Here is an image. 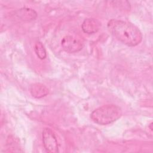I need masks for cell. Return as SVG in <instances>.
I'll list each match as a JSON object with an SVG mask.
<instances>
[{
    "label": "cell",
    "instance_id": "obj_6",
    "mask_svg": "<svg viewBox=\"0 0 153 153\" xmlns=\"http://www.w3.org/2000/svg\"><path fill=\"white\" fill-rule=\"evenodd\" d=\"M30 92L33 97L35 98H42L48 94V88L41 83H34L30 87Z\"/></svg>",
    "mask_w": 153,
    "mask_h": 153
},
{
    "label": "cell",
    "instance_id": "obj_1",
    "mask_svg": "<svg viewBox=\"0 0 153 153\" xmlns=\"http://www.w3.org/2000/svg\"><path fill=\"white\" fill-rule=\"evenodd\" d=\"M108 27L114 37L128 46H136L142 40V32L130 22L112 19L109 22Z\"/></svg>",
    "mask_w": 153,
    "mask_h": 153
},
{
    "label": "cell",
    "instance_id": "obj_3",
    "mask_svg": "<svg viewBox=\"0 0 153 153\" xmlns=\"http://www.w3.org/2000/svg\"><path fill=\"white\" fill-rule=\"evenodd\" d=\"M42 142L45 150L50 153L59 151V143L54 132L50 128H44L42 134Z\"/></svg>",
    "mask_w": 153,
    "mask_h": 153
},
{
    "label": "cell",
    "instance_id": "obj_2",
    "mask_svg": "<svg viewBox=\"0 0 153 153\" xmlns=\"http://www.w3.org/2000/svg\"><path fill=\"white\" fill-rule=\"evenodd\" d=\"M121 108L114 104H108L100 106L94 110L91 115V119L100 125L111 124L121 117Z\"/></svg>",
    "mask_w": 153,
    "mask_h": 153
},
{
    "label": "cell",
    "instance_id": "obj_4",
    "mask_svg": "<svg viewBox=\"0 0 153 153\" xmlns=\"http://www.w3.org/2000/svg\"><path fill=\"white\" fill-rule=\"evenodd\" d=\"M61 45L66 52L73 53L79 51L83 47V43L80 39L74 36L66 35L62 38Z\"/></svg>",
    "mask_w": 153,
    "mask_h": 153
},
{
    "label": "cell",
    "instance_id": "obj_7",
    "mask_svg": "<svg viewBox=\"0 0 153 153\" xmlns=\"http://www.w3.org/2000/svg\"><path fill=\"white\" fill-rule=\"evenodd\" d=\"M17 16L22 20L30 21L35 20L37 17L36 11L29 8H23L18 11Z\"/></svg>",
    "mask_w": 153,
    "mask_h": 153
},
{
    "label": "cell",
    "instance_id": "obj_8",
    "mask_svg": "<svg viewBox=\"0 0 153 153\" xmlns=\"http://www.w3.org/2000/svg\"><path fill=\"white\" fill-rule=\"evenodd\" d=\"M35 52L38 56V57L40 59H44L47 56V53L44 46L42 43L40 41H37L34 46Z\"/></svg>",
    "mask_w": 153,
    "mask_h": 153
},
{
    "label": "cell",
    "instance_id": "obj_5",
    "mask_svg": "<svg viewBox=\"0 0 153 153\" xmlns=\"http://www.w3.org/2000/svg\"><path fill=\"white\" fill-rule=\"evenodd\" d=\"M101 24L99 20L93 18L86 19L83 22L81 27L84 32L92 34L97 32L100 28Z\"/></svg>",
    "mask_w": 153,
    "mask_h": 153
}]
</instances>
